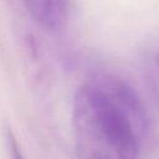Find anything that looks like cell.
Segmentation results:
<instances>
[{"instance_id": "3957f363", "label": "cell", "mask_w": 159, "mask_h": 159, "mask_svg": "<svg viewBox=\"0 0 159 159\" xmlns=\"http://www.w3.org/2000/svg\"><path fill=\"white\" fill-rule=\"evenodd\" d=\"M144 77L159 107V47L150 51L144 60Z\"/></svg>"}, {"instance_id": "277c9868", "label": "cell", "mask_w": 159, "mask_h": 159, "mask_svg": "<svg viewBox=\"0 0 159 159\" xmlns=\"http://www.w3.org/2000/svg\"><path fill=\"white\" fill-rule=\"evenodd\" d=\"M7 144H9V149H10L12 159H24V157L21 154V150L17 145V142H16V139L12 135L11 132H7Z\"/></svg>"}, {"instance_id": "6da1fadb", "label": "cell", "mask_w": 159, "mask_h": 159, "mask_svg": "<svg viewBox=\"0 0 159 159\" xmlns=\"http://www.w3.org/2000/svg\"><path fill=\"white\" fill-rule=\"evenodd\" d=\"M72 123L77 159H137L148 117L129 83L97 73L78 87Z\"/></svg>"}, {"instance_id": "7a4b0ae2", "label": "cell", "mask_w": 159, "mask_h": 159, "mask_svg": "<svg viewBox=\"0 0 159 159\" xmlns=\"http://www.w3.org/2000/svg\"><path fill=\"white\" fill-rule=\"evenodd\" d=\"M27 12L46 30H58L67 17L68 0H22Z\"/></svg>"}]
</instances>
